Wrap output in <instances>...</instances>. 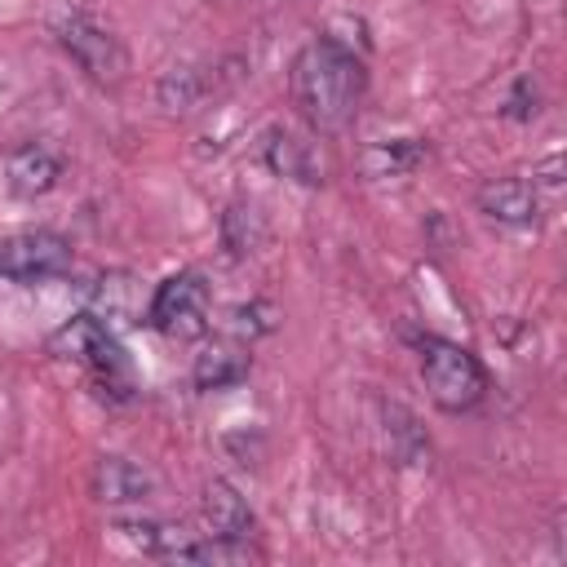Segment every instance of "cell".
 <instances>
[{"instance_id": "cell-6", "label": "cell", "mask_w": 567, "mask_h": 567, "mask_svg": "<svg viewBox=\"0 0 567 567\" xmlns=\"http://www.w3.org/2000/svg\"><path fill=\"white\" fill-rule=\"evenodd\" d=\"M53 354H62V359H75V363H84L89 372H97V377H115V372H124V350H120V341H115V332L102 323V315H75V319H66L58 332H53Z\"/></svg>"}, {"instance_id": "cell-12", "label": "cell", "mask_w": 567, "mask_h": 567, "mask_svg": "<svg viewBox=\"0 0 567 567\" xmlns=\"http://www.w3.org/2000/svg\"><path fill=\"white\" fill-rule=\"evenodd\" d=\"M115 532L133 549H142L151 558H164V563H186V549L195 545V532H186L182 523H168V518H142V514H133V518H115Z\"/></svg>"}, {"instance_id": "cell-4", "label": "cell", "mask_w": 567, "mask_h": 567, "mask_svg": "<svg viewBox=\"0 0 567 567\" xmlns=\"http://www.w3.org/2000/svg\"><path fill=\"white\" fill-rule=\"evenodd\" d=\"M208 310H213V292H208L204 275L177 270V275L155 284L151 306H146V323L168 341H199L208 332Z\"/></svg>"}, {"instance_id": "cell-10", "label": "cell", "mask_w": 567, "mask_h": 567, "mask_svg": "<svg viewBox=\"0 0 567 567\" xmlns=\"http://www.w3.org/2000/svg\"><path fill=\"white\" fill-rule=\"evenodd\" d=\"M474 199L478 213L501 226H532L540 217V190L527 177H487Z\"/></svg>"}, {"instance_id": "cell-1", "label": "cell", "mask_w": 567, "mask_h": 567, "mask_svg": "<svg viewBox=\"0 0 567 567\" xmlns=\"http://www.w3.org/2000/svg\"><path fill=\"white\" fill-rule=\"evenodd\" d=\"M288 93L310 133H346L368 97V62L337 35H315L288 66Z\"/></svg>"}, {"instance_id": "cell-13", "label": "cell", "mask_w": 567, "mask_h": 567, "mask_svg": "<svg viewBox=\"0 0 567 567\" xmlns=\"http://www.w3.org/2000/svg\"><path fill=\"white\" fill-rule=\"evenodd\" d=\"M248 372H252V354H248V346L235 341V337L204 346V350L195 354V363H190L195 390H230V385H239Z\"/></svg>"}, {"instance_id": "cell-19", "label": "cell", "mask_w": 567, "mask_h": 567, "mask_svg": "<svg viewBox=\"0 0 567 567\" xmlns=\"http://www.w3.org/2000/svg\"><path fill=\"white\" fill-rule=\"evenodd\" d=\"M505 115H514V120H532V115H536L532 80H518V84H514V93H509V102H505Z\"/></svg>"}, {"instance_id": "cell-14", "label": "cell", "mask_w": 567, "mask_h": 567, "mask_svg": "<svg viewBox=\"0 0 567 567\" xmlns=\"http://www.w3.org/2000/svg\"><path fill=\"white\" fill-rule=\"evenodd\" d=\"M430 155L425 137H381L363 151V173L368 177H403Z\"/></svg>"}, {"instance_id": "cell-3", "label": "cell", "mask_w": 567, "mask_h": 567, "mask_svg": "<svg viewBox=\"0 0 567 567\" xmlns=\"http://www.w3.org/2000/svg\"><path fill=\"white\" fill-rule=\"evenodd\" d=\"M53 35H58L62 53H66L93 84H102V89L124 84V75H128V49H124V40H120L111 27H102V22L89 18V13H62V18L53 22Z\"/></svg>"}, {"instance_id": "cell-18", "label": "cell", "mask_w": 567, "mask_h": 567, "mask_svg": "<svg viewBox=\"0 0 567 567\" xmlns=\"http://www.w3.org/2000/svg\"><path fill=\"white\" fill-rule=\"evenodd\" d=\"M275 323H279V310H275L270 301H244V306H235V310H230L226 332H230L235 341L252 346L257 337H270V332H275Z\"/></svg>"}, {"instance_id": "cell-11", "label": "cell", "mask_w": 567, "mask_h": 567, "mask_svg": "<svg viewBox=\"0 0 567 567\" xmlns=\"http://www.w3.org/2000/svg\"><path fill=\"white\" fill-rule=\"evenodd\" d=\"M62 155L53 151V146H44V142H27V146H18L9 159H4V182H9V190L13 195H22V199H40V195H49L58 182H62Z\"/></svg>"}, {"instance_id": "cell-17", "label": "cell", "mask_w": 567, "mask_h": 567, "mask_svg": "<svg viewBox=\"0 0 567 567\" xmlns=\"http://www.w3.org/2000/svg\"><path fill=\"white\" fill-rule=\"evenodd\" d=\"M261 239H266V221H261L257 204H248V199L226 204V213H221V244H226V252L230 257H248V252H257Z\"/></svg>"}, {"instance_id": "cell-9", "label": "cell", "mask_w": 567, "mask_h": 567, "mask_svg": "<svg viewBox=\"0 0 567 567\" xmlns=\"http://www.w3.org/2000/svg\"><path fill=\"white\" fill-rule=\"evenodd\" d=\"M261 164L275 173V177H288V182H301V186H319L328 182V159L319 155V146L310 137H297L288 128H270L266 142H261Z\"/></svg>"}, {"instance_id": "cell-2", "label": "cell", "mask_w": 567, "mask_h": 567, "mask_svg": "<svg viewBox=\"0 0 567 567\" xmlns=\"http://www.w3.org/2000/svg\"><path fill=\"white\" fill-rule=\"evenodd\" d=\"M416 350H421V381H425V394H430L434 408L470 412V408L483 403L487 368L470 346L447 341V337H421Z\"/></svg>"}, {"instance_id": "cell-16", "label": "cell", "mask_w": 567, "mask_h": 567, "mask_svg": "<svg viewBox=\"0 0 567 567\" xmlns=\"http://www.w3.org/2000/svg\"><path fill=\"white\" fill-rule=\"evenodd\" d=\"M381 416H385V447H390V456L399 465H416L421 456H430V439H425V430L416 425V416L403 403H385Z\"/></svg>"}, {"instance_id": "cell-7", "label": "cell", "mask_w": 567, "mask_h": 567, "mask_svg": "<svg viewBox=\"0 0 567 567\" xmlns=\"http://www.w3.org/2000/svg\"><path fill=\"white\" fill-rule=\"evenodd\" d=\"M89 492L102 505H142L159 492V478L128 456H97L93 474H89Z\"/></svg>"}, {"instance_id": "cell-8", "label": "cell", "mask_w": 567, "mask_h": 567, "mask_svg": "<svg viewBox=\"0 0 567 567\" xmlns=\"http://www.w3.org/2000/svg\"><path fill=\"white\" fill-rule=\"evenodd\" d=\"M199 518H204L208 536H226V540H257V514H252L248 496H244L230 478H208V483H204Z\"/></svg>"}, {"instance_id": "cell-5", "label": "cell", "mask_w": 567, "mask_h": 567, "mask_svg": "<svg viewBox=\"0 0 567 567\" xmlns=\"http://www.w3.org/2000/svg\"><path fill=\"white\" fill-rule=\"evenodd\" d=\"M75 266V248L66 235L49 226H27V230H4L0 235V279L9 284H49L62 279Z\"/></svg>"}, {"instance_id": "cell-15", "label": "cell", "mask_w": 567, "mask_h": 567, "mask_svg": "<svg viewBox=\"0 0 567 567\" xmlns=\"http://www.w3.org/2000/svg\"><path fill=\"white\" fill-rule=\"evenodd\" d=\"M208 75L199 71V66H168L159 80H155V97H159V106L164 111H173V115H186V111H195L204 97H208Z\"/></svg>"}]
</instances>
